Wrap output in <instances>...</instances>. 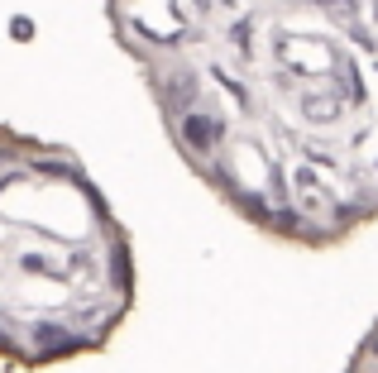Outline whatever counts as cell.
I'll use <instances>...</instances> for the list:
<instances>
[{"label": "cell", "instance_id": "3", "mask_svg": "<svg viewBox=\"0 0 378 373\" xmlns=\"http://www.w3.org/2000/svg\"><path fill=\"white\" fill-rule=\"evenodd\" d=\"M345 373H378V326L364 335V345L355 350V359H350V369Z\"/></svg>", "mask_w": 378, "mask_h": 373}, {"label": "cell", "instance_id": "1", "mask_svg": "<svg viewBox=\"0 0 378 373\" xmlns=\"http://www.w3.org/2000/svg\"><path fill=\"white\" fill-rule=\"evenodd\" d=\"M187 173L287 244L378 215V0H105Z\"/></svg>", "mask_w": 378, "mask_h": 373}, {"label": "cell", "instance_id": "2", "mask_svg": "<svg viewBox=\"0 0 378 373\" xmlns=\"http://www.w3.org/2000/svg\"><path fill=\"white\" fill-rule=\"evenodd\" d=\"M134 311V244L67 144L0 125V369L101 354Z\"/></svg>", "mask_w": 378, "mask_h": 373}]
</instances>
